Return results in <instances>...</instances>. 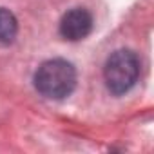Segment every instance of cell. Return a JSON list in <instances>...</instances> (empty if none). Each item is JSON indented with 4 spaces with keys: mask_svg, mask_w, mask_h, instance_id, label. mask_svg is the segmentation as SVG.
Masks as SVG:
<instances>
[{
    "mask_svg": "<svg viewBox=\"0 0 154 154\" xmlns=\"http://www.w3.org/2000/svg\"><path fill=\"white\" fill-rule=\"evenodd\" d=\"M93 31V15L85 8H72L60 20V35L69 42H78Z\"/></svg>",
    "mask_w": 154,
    "mask_h": 154,
    "instance_id": "3957f363",
    "label": "cell"
},
{
    "mask_svg": "<svg viewBox=\"0 0 154 154\" xmlns=\"http://www.w3.org/2000/svg\"><path fill=\"white\" fill-rule=\"evenodd\" d=\"M33 82L44 98L63 100L76 87V69L63 58H53L36 69Z\"/></svg>",
    "mask_w": 154,
    "mask_h": 154,
    "instance_id": "6da1fadb",
    "label": "cell"
},
{
    "mask_svg": "<svg viewBox=\"0 0 154 154\" xmlns=\"http://www.w3.org/2000/svg\"><path fill=\"white\" fill-rule=\"evenodd\" d=\"M18 33V22L17 17L9 11L0 8V45H9L15 42Z\"/></svg>",
    "mask_w": 154,
    "mask_h": 154,
    "instance_id": "277c9868",
    "label": "cell"
},
{
    "mask_svg": "<svg viewBox=\"0 0 154 154\" xmlns=\"http://www.w3.org/2000/svg\"><path fill=\"white\" fill-rule=\"evenodd\" d=\"M140 78V60L134 51L131 49H118L114 51L103 67V80L107 89L120 96L129 93Z\"/></svg>",
    "mask_w": 154,
    "mask_h": 154,
    "instance_id": "7a4b0ae2",
    "label": "cell"
}]
</instances>
